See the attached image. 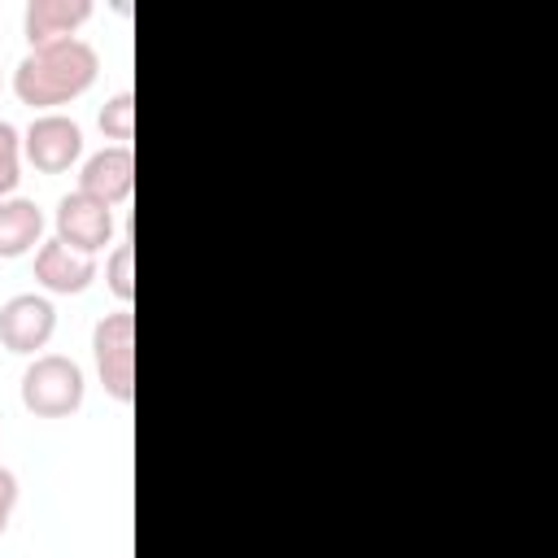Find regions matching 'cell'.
Masks as SVG:
<instances>
[{
  "mask_svg": "<svg viewBox=\"0 0 558 558\" xmlns=\"http://www.w3.org/2000/svg\"><path fill=\"white\" fill-rule=\"evenodd\" d=\"M100 74V52L87 39H57L44 48H31L13 70V96L26 109L57 113V105L78 100Z\"/></svg>",
  "mask_w": 558,
  "mask_h": 558,
  "instance_id": "cell-1",
  "label": "cell"
},
{
  "mask_svg": "<svg viewBox=\"0 0 558 558\" xmlns=\"http://www.w3.org/2000/svg\"><path fill=\"white\" fill-rule=\"evenodd\" d=\"M22 405L35 414V418H70L83 397H87V379H83V366L65 353H39L26 362L22 371Z\"/></svg>",
  "mask_w": 558,
  "mask_h": 558,
  "instance_id": "cell-2",
  "label": "cell"
},
{
  "mask_svg": "<svg viewBox=\"0 0 558 558\" xmlns=\"http://www.w3.org/2000/svg\"><path fill=\"white\" fill-rule=\"evenodd\" d=\"M92 362H96L105 392L113 401L131 405V397H135V314H131V305L105 314L92 327Z\"/></svg>",
  "mask_w": 558,
  "mask_h": 558,
  "instance_id": "cell-3",
  "label": "cell"
},
{
  "mask_svg": "<svg viewBox=\"0 0 558 558\" xmlns=\"http://www.w3.org/2000/svg\"><path fill=\"white\" fill-rule=\"evenodd\" d=\"M83 157V126L70 113H35L22 131V161H31L39 174H65Z\"/></svg>",
  "mask_w": 558,
  "mask_h": 558,
  "instance_id": "cell-4",
  "label": "cell"
},
{
  "mask_svg": "<svg viewBox=\"0 0 558 558\" xmlns=\"http://www.w3.org/2000/svg\"><path fill=\"white\" fill-rule=\"evenodd\" d=\"M57 331V305L39 292H13L0 305V344L17 357H39Z\"/></svg>",
  "mask_w": 558,
  "mask_h": 558,
  "instance_id": "cell-5",
  "label": "cell"
},
{
  "mask_svg": "<svg viewBox=\"0 0 558 558\" xmlns=\"http://www.w3.org/2000/svg\"><path fill=\"white\" fill-rule=\"evenodd\" d=\"M52 227H57V240H61V244H70L74 253L96 257V253L113 240V209L100 205V201H92V196H83V192L74 187V192H65V196L57 201Z\"/></svg>",
  "mask_w": 558,
  "mask_h": 558,
  "instance_id": "cell-6",
  "label": "cell"
},
{
  "mask_svg": "<svg viewBox=\"0 0 558 558\" xmlns=\"http://www.w3.org/2000/svg\"><path fill=\"white\" fill-rule=\"evenodd\" d=\"M78 192L92 196V201H100V205H109V209L122 205V201H131V192H135V153L122 148V144H105L92 157H83V166H78Z\"/></svg>",
  "mask_w": 558,
  "mask_h": 558,
  "instance_id": "cell-7",
  "label": "cell"
},
{
  "mask_svg": "<svg viewBox=\"0 0 558 558\" xmlns=\"http://www.w3.org/2000/svg\"><path fill=\"white\" fill-rule=\"evenodd\" d=\"M96 275H100L96 257L74 253V248H70V244H61L57 235H52V240H44V244L35 248V283H39V288H48V292H57V296H74V292L92 288V279H96Z\"/></svg>",
  "mask_w": 558,
  "mask_h": 558,
  "instance_id": "cell-8",
  "label": "cell"
},
{
  "mask_svg": "<svg viewBox=\"0 0 558 558\" xmlns=\"http://www.w3.org/2000/svg\"><path fill=\"white\" fill-rule=\"evenodd\" d=\"M92 17V0H31L22 9V35L31 48L74 39L78 26Z\"/></svg>",
  "mask_w": 558,
  "mask_h": 558,
  "instance_id": "cell-9",
  "label": "cell"
},
{
  "mask_svg": "<svg viewBox=\"0 0 558 558\" xmlns=\"http://www.w3.org/2000/svg\"><path fill=\"white\" fill-rule=\"evenodd\" d=\"M44 209L31 196H4L0 201V257H26L44 244Z\"/></svg>",
  "mask_w": 558,
  "mask_h": 558,
  "instance_id": "cell-10",
  "label": "cell"
},
{
  "mask_svg": "<svg viewBox=\"0 0 558 558\" xmlns=\"http://www.w3.org/2000/svg\"><path fill=\"white\" fill-rule=\"evenodd\" d=\"M100 131H105V140L131 148V140H135V96H131V92H113V96L105 100V109H100Z\"/></svg>",
  "mask_w": 558,
  "mask_h": 558,
  "instance_id": "cell-11",
  "label": "cell"
},
{
  "mask_svg": "<svg viewBox=\"0 0 558 558\" xmlns=\"http://www.w3.org/2000/svg\"><path fill=\"white\" fill-rule=\"evenodd\" d=\"M22 183V131L0 118V201L13 196Z\"/></svg>",
  "mask_w": 558,
  "mask_h": 558,
  "instance_id": "cell-12",
  "label": "cell"
},
{
  "mask_svg": "<svg viewBox=\"0 0 558 558\" xmlns=\"http://www.w3.org/2000/svg\"><path fill=\"white\" fill-rule=\"evenodd\" d=\"M105 288H109L122 305L135 301V248H131V244H118V248L105 257Z\"/></svg>",
  "mask_w": 558,
  "mask_h": 558,
  "instance_id": "cell-13",
  "label": "cell"
},
{
  "mask_svg": "<svg viewBox=\"0 0 558 558\" xmlns=\"http://www.w3.org/2000/svg\"><path fill=\"white\" fill-rule=\"evenodd\" d=\"M17 493H22V488H17V475L0 462V536L9 532V519H13V510H17Z\"/></svg>",
  "mask_w": 558,
  "mask_h": 558,
  "instance_id": "cell-14",
  "label": "cell"
}]
</instances>
